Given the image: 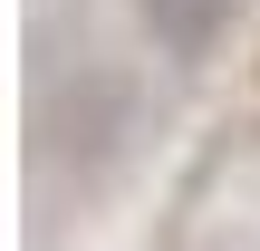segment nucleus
<instances>
[{"mask_svg":"<svg viewBox=\"0 0 260 251\" xmlns=\"http://www.w3.org/2000/svg\"><path fill=\"white\" fill-rule=\"evenodd\" d=\"M135 10H145V29H154L164 58H212V39L232 29L241 0H135Z\"/></svg>","mask_w":260,"mask_h":251,"instance_id":"obj_1","label":"nucleus"}]
</instances>
